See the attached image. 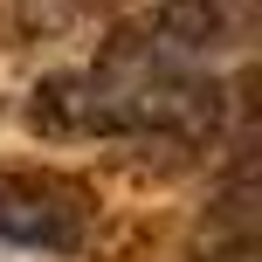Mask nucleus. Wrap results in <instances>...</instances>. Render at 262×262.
<instances>
[{
	"label": "nucleus",
	"mask_w": 262,
	"mask_h": 262,
	"mask_svg": "<svg viewBox=\"0 0 262 262\" xmlns=\"http://www.w3.org/2000/svg\"><path fill=\"white\" fill-rule=\"evenodd\" d=\"M97 200L83 180L49 166H0V242L41 255H76L90 242Z\"/></svg>",
	"instance_id": "obj_1"
},
{
	"label": "nucleus",
	"mask_w": 262,
	"mask_h": 262,
	"mask_svg": "<svg viewBox=\"0 0 262 262\" xmlns=\"http://www.w3.org/2000/svg\"><path fill=\"white\" fill-rule=\"evenodd\" d=\"M242 28H249V0H159L138 14L131 41L186 62V55H214L221 41H242Z\"/></svg>",
	"instance_id": "obj_2"
}]
</instances>
